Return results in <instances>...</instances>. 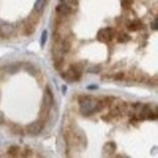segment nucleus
<instances>
[{
	"label": "nucleus",
	"mask_w": 158,
	"mask_h": 158,
	"mask_svg": "<svg viewBox=\"0 0 158 158\" xmlns=\"http://www.w3.org/2000/svg\"><path fill=\"white\" fill-rule=\"evenodd\" d=\"M120 4L124 10H129L133 5V0H120Z\"/></svg>",
	"instance_id": "a211bd4d"
},
{
	"label": "nucleus",
	"mask_w": 158,
	"mask_h": 158,
	"mask_svg": "<svg viewBox=\"0 0 158 158\" xmlns=\"http://www.w3.org/2000/svg\"><path fill=\"white\" fill-rule=\"evenodd\" d=\"M117 40L119 43H128L130 40V35L127 34V33H119L117 35Z\"/></svg>",
	"instance_id": "4468645a"
},
{
	"label": "nucleus",
	"mask_w": 158,
	"mask_h": 158,
	"mask_svg": "<svg viewBox=\"0 0 158 158\" xmlns=\"http://www.w3.org/2000/svg\"><path fill=\"white\" fill-rule=\"evenodd\" d=\"M61 78L64 79L67 83H72V81H79L80 78H81V73H78V72H74L73 69H68L67 72H63L61 73Z\"/></svg>",
	"instance_id": "0eeeda50"
},
{
	"label": "nucleus",
	"mask_w": 158,
	"mask_h": 158,
	"mask_svg": "<svg viewBox=\"0 0 158 158\" xmlns=\"http://www.w3.org/2000/svg\"><path fill=\"white\" fill-rule=\"evenodd\" d=\"M116 150H117V145L113 141H108V142H106L103 145V155L107 156V157L113 156L114 152H116Z\"/></svg>",
	"instance_id": "1a4fd4ad"
},
{
	"label": "nucleus",
	"mask_w": 158,
	"mask_h": 158,
	"mask_svg": "<svg viewBox=\"0 0 158 158\" xmlns=\"http://www.w3.org/2000/svg\"><path fill=\"white\" fill-rule=\"evenodd\" d=\"M45 6H46V0H37L34 2V11L40 14L45 9Z\"/></svg>",
	"instance_id": "f8f14e48"
},
{
	"label": "nucleus",
	"mask_w": 158,
	"mask_h": 158,
	"mask_svg": "<svg viewBox=\"0 0 158 158\" xmlns=\"http://www.w3.org/2000/svg\"><path fill=\"white\" fill-rule=\"evenodd\" d=\"M69 68L73 69L74 72H78V73H83V71H84V66L81 63H72Z\"/></svg>",
	"instance_id": "2eb2a0df"
},
{
	"label": "nucleus",
	"mask_w": 158,
	"mask_h": 158,
	"mask_svg": "<svg viewBox=\"0 0 158 158\" xmlns=\"http://www.w3.org/2000/svg\"><path fill=\"white\" fill-rule=\"evenodd\" d=\"M43 128H44V123H43L41 120H37V122L29 123V124L26 127V131H27L28 135L35 136V135H39L40 133H41Z\"/></svg>",
	"instance_id": "39448f33"
},
{
	"label": "nucleus",
	"mask_w": 158,
	"mask_h": 158,
	"mask_svg": "<svg viewBox=\"0 0 158 158\" xmlns=\"http://www.w3.org/2000/svg\"><path fill=\"white\" fill-rule=\"evenodd\" d=\"M114 34H116L114 28H112V27H105V28H101L99 32H98L96 38L101 43H110L111 40L114 38Z\"/></svg>",
	"instance_id": "f03ea898"
},
{
	"label": "nucleus",
	"mask_w": 158,
	"mask_h": 158,
	"mask_svg": "<svg viewBox=\"0 0 158 158\" xmlns=\"http://www.w3.org/2000/svg\"><path fill=\"white\" fill-rule=\"evenodd\" d=\"M11 131H12V134H17V135L23 134V129H22V127H20L19 124L11 125Z\"/></svg>",
	"instance_id": "dca6fc26"
},
{
	"label": "nucleus",
	"mask_w": 158,
	"mask_h": 158,
	"mask_svg": "<svg viewBox=\"0 0 158 158\" xmlns=\"http://www.w3.org/2000/svg\"><path fill=\"white\" fill-rule=\"evenodd\" d=\"M62 93H63V94H66V93H67V86H66V85H63V86H62Z\"/></svg>",
	"instance_id": "a878e982"
},
{
	"label": "nucleus",
	"mask_w": 158,
	"mask_h": 158,
	"mask_svg": "<svg viewBox=\"0 0 158 158\" xmlns=\"http://www.w3.org/2000/svg\"><path fill=\"white\" fill-rule=\"evenodd\" d=\"M52 105H54V94H52L51 89L49 86H46V89L44 91V96H43V107H41V110L45 111V113H48L51 110Z\"/></svg>",
	"instance_id": "7ed1b4c3"
},
{
	"label": "nucleus",
	"mask_w": 158,
	"mask_h": 158,
	"mask_svg": "<svg viewBox=\"0 0 158 158\" xmlns=\"http://www.w3.org/2000/svg\"><path fill=\"white\" fill-rule=\"evenodd\" d=\"M72 11H73L72 7H71L68 4H66V2H60L59 5L56 6V12H57V15L62 16V17L71 15Z\"/></svg>",
	"instance_id": "6e6552de"
},
{
	"label": "nucleus",
	"mask_w": 158,
	"mask_h": 158,
	"mask_svg": "<svg viewBox=\"0 0 158 158\" xmlns=\"http://www.w3.org/2000/svg\"><path fill=\"white\" fill-rule=\"evenodd\" d=\"M24 69L31 74V76H35V67L32 63H26L24 64Z\"/></svg>",
	"instance_id": "f3484780"
},
{
	"label": "nucleus",
	"mask_w": 158,
	"mask_h": 158,
	"mask_svg": "<svg viewBox=\"0 0 158 158\" xmlns=\"http://www.w3.org/2000/svg\"><path fill=\"white\" fill-rule=\"evenodd\" d=\"M98 89V85H89L88 86V90H96Z\"/></svg>",
	"instance_id": "393cba45"
},
{
	"label": "nucleus",
	"mask_w": 158,
	"mask_h": 158,
	"mask_svg": "<svg viewBox=\"0 0 158 158\" xmlns=\"http://www.w3.org/2000/svg\"><path fill=\"white\" fill-rule=\"evenodd\" d=\"M19 152H20V147H19V146H10V147L7 148V153H9L10 156H12V157L19 156Z\"/></svg>",
	"instance_id": "ddd939ff"
},
{
	"label": "nucleus",
	"mask_w": 158,
	"mask_h": 158,
	"mask_svg": "<svg viewBox=\"0 0 158 158\" xmlns=\"http://www.w3.org/2000/svg\"><path fill=\"white\" fill-rule=\"evenodd\" d=\"M21 68V63H11V64H7V66H4L2 67V71L7 74H15L20 71Z\"/></svg>",
	"instance_id": "9d476101"
},
{
	"label": "nucleus",
	"mask_w": 158,
	"mask_h": 158,
	"mask_svg": "<svg viewBox=\"0 0 158 158\" xmlns=\"http://www.w3.org/2000/svg\"><path fill=\"white\" fill-rule=\"evenodd\" d=\"M61 2H66V4H68L69 6L71 5H77L78 4V0H60Z\"/></svg>",
	"instance_id": "4be33fe9"
},
{
	"label": "nucleus",
	"mask_w": 158,
	"mask_h": 158,
	"mask_svg": "<svg viewBox=\"0 0 158 158\" xmlns=\"http://www.w3.org/2000/svg\"><path fill=\"white\" fill-rule=\"evenodd\" d=\"M151 28H152V29H153V31H157V19H155V20H153V22H152V23H151Z\"/></svg>",
	"instance_id": "5701e85b"
},
{
	"label": "nucleus",
	"mask_w": 158,
	"mask_h": 158,
	"mask_svg": "<svg viewBox=\"0 0 158 158\" xmlns=\"http://www.w3.org/2000/svg\"><path fill=\"white\" fill-rule=\"evenodd\" d=\"M5 123V117L2 114V112H0V124H4Z\"/></svg>",
	"instance_id": "b1692460"
},
{
	"label": "nucleus",
	"mask_w": 158,
	"mask_h": 158,
	"mask_svg": "<svg viewBox=\"0 0 158 158\" xmlns=\"http://www.w3.org/2000/svg\"><path fill=\"white\" fill-rule=\"evenodd\" d=\"M46 40H48V31H43L41 37H40V46H41V48H44V46H45Z\"/></svg>",
	"instance_id": "6ab92c4d"
},
{
	"label": "nucleus",
	"mask_w": 158,
	"mask_h": 158,
	"mask_svg": "<svg viewBox=\"0 0 158 158\" xmlns=\"http://www.w3.org/2000/svg\"><path fill=\"white\" fill-rule=\"evenodd\" d=\"M88 72L89 73H100L101 72V66H99V64H96V66H91V67H89L88 68Z\"/></svg>",
	"instance_id": "aec40b11"
},
{
	"label": "nucleus",
	"mask_w": 158,
	"mask_h": 158,
	"mask_svg": "<svg viewBox=\"0 0 158 158\" xmlns=\"http://www.w3.org/2000/svg\"><path fill=\"white\" fill-rule=\"evenodd\" d=\"M38 20H39V17H38L37 15H35V17H34V15L32 14V15L28 17V20L24 21V34H26V35H31V34H33V33L35 32Z\"/></svg>",
	"instance_id": "20e7f679"
},
{
	"label": "nucleus",
	"mask_w": 158,
	"mask_h": 158,
	"mask_svg": "<svg viewBox=\"0 0 158 158\" xmlns=\"http://www.w3.org/2000/svg\"><path fill=\"white\" fill-rule=\"evenodd\" d=\"M142 22L140 20H134V21H130V22H128V29L130 31V32H138L140 31L141 28H142Z\"/></svg>",
	"instance_id": "9b49d317"
},
{
	"label": "nucleus",
	"mask_w": 158,
	"mask_h": 158,
	"mask_svg": "<svg viewBox=\"0 0 158 158\" xmlns=\"http://www.w3.org/2000/svg\"><path fill=\"white\" fill-rule=\"evenodd\" d=\"M124 77H125V74H124L123 72H119L117 74H113V76H112V79H113V80H122V79H124Z\"/></svg>",
	"instance_id": "412c9836"
},
{
	"label": "nucleus",
	"mask_w": 158,
	"mask_h": 158,
	"mask_svg": "<svg viewBox=\"0 0 158 158\" xmlns=\"http://www.w3.org/2000/svg\"><path fill=\"white\" fill-rule=\"evenodd\" d=\"M106 107V103L103 100H98L93 96H80L79 98V112L85 116L89 117L96 112L102 111Z\"/></svg>",
	"instance_id": "f257e3e1"
},
{
	"label": "nucleus",
	"mask_w": 158,
	"mask_h": 158,
	"mask_svg": "<svg viewBox=\"0 0 158 158\" xmlns=\"http://www.w3.org/2000/svg\"><path fill=\"white\" fill-rule=\"evenodd\" d=\"M15 33V26H12L11 23H7V22H4L1 23L0 26V35L1 38L6 39V38H10L12 37Z\"/></svg>",
	"instance_id": "423d86ee"
}]
</instances>
